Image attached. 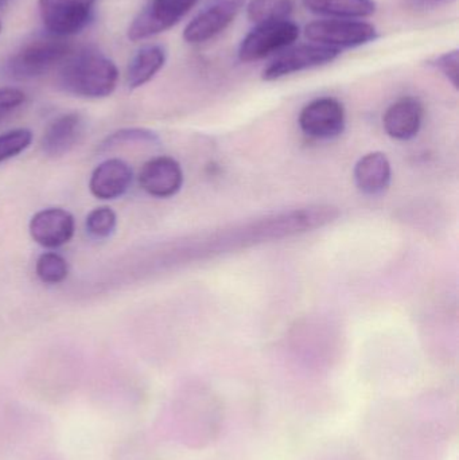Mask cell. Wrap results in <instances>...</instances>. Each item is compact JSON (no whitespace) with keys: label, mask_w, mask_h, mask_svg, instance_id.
<instances>
[{"label":"cell","mask_w":459,"mask_h":460,"mask_svg":"<svg viewBox=\"0 0 459 460\" xmlns=\"http://www.w3.org/2000/svg\"><path fill=\"white\" fill-rule=\"evenodd\" d=\"M119 69L112 59L96 49L70 53L59 65L58 85L83 99H105L115 92Z\"/></svg>","instance_id":"cell-1"},{"label":"cell","mask_w":459,"mask_h":460,"mask_svg":"<svg viewBox=\"0 0 459 460\" xmlns=\"http://www.w3.org/2000/svg\"><path fill=\"white\" fill-rule=\"evenodd\" d=\"M72 53V46L65 38H37L22 46L5 64V75L13 80H34L61 65Z\"/></svg>","instance_id":"cell-2"},{"label":"cell","mask_w":459,"mask_h":460,"mask_svg":"<svg viewBox=\"0 0 459 460\" xmlns=\"http://www.w3.org/2000/svg\"><path fill=\"white\" fill-rule=\"evenodd\" d=\"M305 37L328 48L353 49L368 45L379 37L376 27L357 19H321L305 27Z\"/></svg>","instance_id":"cell-3"},{"label":"cell","mask_w":459,"mask_h":460,"mask_svg":"<svg viewBox=\"0 0 459 460\" xmlns=\"http://www.w3.org/2000/svg\"><path fill=\"white\" fill-rule=\"evenodd\" d=\"M301 34V30L290 19L286 21L267 22L256 24L244 38L239 46L237 56L242 62L261 61L272 54L282 53L286 49L293 46Z\"/></svg>","instance_id":"cell-4"},{"label":"cell","mask_w":459,"mask_h":460,"mask_svg":"<svg viewBox=\"0 0 459 460\" xmlns=\"http://www.w3.org/2000/svg\"><path fill=\"white\" fill-rule=\"evenodd\" d=\"M197 3L199 0H153L129 24V40L139 42L172 29Z\"/></svg>","instance_id":"cell-5"},{"label":"cell","mask_w":459,"mask_h":460,"mask_svg":"<svg viewBox=\"0 0 459 460\" xmlns=\"http://www.w3.org/2000/svg\"><path fill=\"white\" fill-rule=\"evenodd\" d=\"M94 3L96 0H38V8L49 34L67 38L88 26Z\"/></svg>","instance_id":"cell-6"},{"label":"cell","mask_w":459,"mask_h":460,"mask_svg":"<svg viewBox=\"0 0 459 460\" xmlns=\"http://www.w3.org/2000/svg\"><path fill=\"white\" fill-rule=\"evenodd\" d=\"M341 50L318 45V43H305L283 50L266 69L261 78L264 81H277L287 77L294 73L314 69L331 64L339 58Z\"/></svg>","instance_id":"cell-7"},{"label":"cell","mask_w":459,"mask_h":460,"mask_svg":"<svg viewBox=\"0 0 459 460\" xmlns=\"http://www.w3.org/2000/svg\"><path fill=\"white\" fill-rule=\"evenodd\" d=\"M247 0H207L205 7L183 30V40L191 45L207 42L228 29Z\"/></svg>","instance_id":"cell-8"},{"label":"cell","mask_w":459,"mask_h":460,"mask_svg":"<svg viewBox=\"0 0 459 460\" xmlns=\"http://www.w3.org/2000/svg\"><path fill=\"white\" fill-rule=\"evenodd\" d=\"M298 123L306 137L334 139L344 132L347 124L344 105L333 97L313 100L302 110Z\"/></svg>","instance_id":"cell-9"},{"label":"cell","mask_w":459,"mask_h":460,"mask_svg":"<svg viewBox=\"0 0 459 460\" xmlns=\"http://www.w3.org/2000/svg\"><path fill=\"white\" fill-rule=\"evenodd\" d=\"M29 232L38 245L48 249L59 248L70 243L75 235V217L61 208H48L32 216Z\"/></svg>","instance_id":"cell-10"},{"label":"cell","mask_w":459,"mask_h":460,"mask_svg":"<svg viewBox=\"0 0 459 460\" xmlns=\"http://www.w3.org/2000/svg\"><path fill=\"white\" fill-rule=\"evenodd\" d=\"M137 180L148 196L172 199L182 188V167L170 156H156L143 164Z\"/></svg>","instance_id":"cell-11"},{"label":"cell","mask_w":459,"mask_h":460,"mask_svg":"<svg viewBox=\"0 0 459 460\" xmlns=\"http://www.w3.org/2000/svg\"><path fill=\"white\" fill-rule=\"evenodd\" d=\"M134 172L123 159L110 158L102 162L92 172L89 190L102 201L120 199L131 188Z\"/></svg>","instance_id":"cell-12"},{"label":"cell","mask_w":459,"mask_h":460,"mask_svg":"<svg viewBox=\"0 0 459 460\" xmlns=\"http://www.w3.org/2000/svg\"><path fill=\"white\" fill-rule=\"evenodd\" d=\"M84 131L85 120L80 113H64L46 127L40 139V150L50 158L65 155L80 142Z\"/></svg>","instance_id":"cell-13"},{"label":"cell","mask_w":459,"mask_h":460,"mask_svg":"<svg viewBox=\"0 0 459 460\" xmlns=\"http://www.w3.org/2000/svg\"><path fill=\"white\" fill-rule=\"evenodd\" d=\"M425 116L422 102L415 97H402L383 116V126L393 139L410 140L419 134Z\"/></svg>","instance_id":"cell-14"},{"label":"cell","mask_w":459,"mask_h":460,"mask_svg":"<svg viewBox=\"0 0 459 460\" xmlns=\"http://www.w3.org/2000/svg\"><path fill=\"white\" fill-rule=\"evenodd\" d=\"M393 169L383 153L364 155L355 167V182L358 190L366 196H380L391 185Z\"/></svg>","instance_id":"cell-15"},{"label":"cell","mask_w":459,"mask_h":460,"mask_svg":"<svg viewBox=\"0 0 459 460\" xmlns=\"http://www.w3.org/2000/svg\"><path fill=\"white\" fill-rule=\"evenodd\" d=\"M167 54L163 46H143L135 53L127 66L126 81L129 89L142 88L150 83L166 64Z\"/></svg>","instance_id":"cell-16"},{"label":"cell","mask_w":459,"mask_h":460,"mask_svg":"<svg viewBox=\"0 0 459 460\" xmlns=\"http://www.w3.org/2000/svg\"><path fill=\"white\" fill-rule=\"evenodd\" d=\"M305 8L329 19H366L376 13L375 0H302Z\"/></svg>","instance_id":"cell-17"},{"label":"cell","mask_w":459,"mask_h":460,"mask_svg":"<svg viewBox=\"0 0 459 460\" xmlns=\"http://www.w3.org/2000/svg\"><path fill=\"white\" fill-rule=\"evenodd\" d=\"M294 11L293 0H250L247 4V18L251 23L290 19Z\"/></svg>","instance_id":"cell-18"},{"label":"cell","mask_w":459,"mask_h":460,"mask_svg":"<svg viewBox=\"0 0 459 460\" xmlns=\"http://www.w3.org/2000/svg\"><path fill=\"white\" fill-rule=\"evenodd\" d=\"M35 273L45 284H59L69 275V265L61 254L56 252H45L35 262Z\"/></svg>","instance_id":"cell-19"},{"label":"cell","mask_w":459,"mask_h":460,"mask_svg":"<svg viewBox=\"0 0 459 460\" xmlns=\"http://www.w3.org/2000/svg\"><path fill=\"white\" fill-rule=\"evenodd\" d=\"M116 226H118V216L110 207L96 208L86 216V232L96 240L110 238L115 233Z\"/></svg>","instance_id":"cell-20"},{"label":"cell","mask_w":459,"mask_h":460,"mask_svg":"<svg viewBox=\"0 0 459 460\" xmlns=\"http://www.w3.org/2000/svg\"><path fill=\"white\" fill-rule=\"evenodd\" d=\"M156 145L159 143V137L155 132L146 128H123L112 132L102 140L100 148L102 150H112L126 145Z\"/></svg>","instance_id":"cell-21"},{"label":"cell","mask_w":459,"mask_h":460,"mask_svg":"<svg viewBox=\"0 0 459 460\" xmlns=\"http://www.w3.org/2000/svg\"><path fill=\"white\" fill-rule=\"evenodd\" d=\"M31 142L32 132L30 129L16 128L0 134V164L21 155Z\"/></svg>","instance_id":"cell-22"},{"label":"cell","mask_w":459,"mask_h":460,"mask_svg":"<svg viewBox=\"0 0 459 460\" xmlns=\"http://www.w3.org/2000/svg\"><path fill=\"white\" fill-rule=\"evenodd\" d=\"M431 65L442 73L447 81L452 83L455 89H458L459 77V53L458 50L446 51L441 56L436 57Z\"/></svg>","instance_id":"cell-23"},{"label":"cell","mask_w":459,"mask_h":460,"mask_svg":"<svg viewBox=\"0 0 459 460\" xmlns=\"http://www.w3.org/2000/svg\"><path fill=\"white\" fill-rule=\"evenodd\" d=\"M26 102V94L18 88H0V121L13 115Z\"/></svg>","instance_id":"cell-24"},{"label":"cell","mask_w":459,"mask_h":460,"mask_svg":"<svg viewBox=\"0 0 459 460\" xmlns=\"http://www.w3.org/2000/svg\"><path fill=\"white\" fill-rule=\"evenodd\" d=\"M446 2H449V0H409V4L412 8H418V10H428V8L437 7V5Z\"/></svg>","instance_id":"cell-25"},{"label":"cell","mask_w":459,"mask_h":460,"mask_svg":"<svg viewBox=\"0 0 459 460\" xmlns=\"http://www.w3.org/2000/svg\"><path fill=\"white\" fill-rule=\"evenodd\" d=\"M11 2H13V0H0V11L4 10L5 7H8Z\"/></svg>","instance_id":"cell-26"},{"label":"cell","mask_w":459,"mask_h":460,"mask_svg":"<svg viewBox=\"0 0 459 460\" xmlns=\"http://www.w3.org/2000/svg\"><path fill=\"white\" fill-rule=\"evenodd\" d=\"M0 31H2V23H0Z\"/></svg>","instance_id":"cell-27"}]
</instances>
